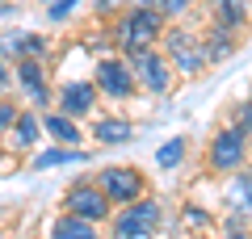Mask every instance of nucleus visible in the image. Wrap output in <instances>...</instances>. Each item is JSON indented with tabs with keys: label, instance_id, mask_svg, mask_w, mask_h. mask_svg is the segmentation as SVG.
I'll list each match as a JSON object with an SVG mask.
<instances>
[{
	"label": "nucleus",
	"instance_id": "1",
	"mask_svg": "<svg viewBox=\"0 0 252 239\" xmlns=\"http://www.w3.org/2000/svg\"><path fill=\"white\" fill-rule=\"evenodd\" d=\"M164 30H168V17H164L160 9H130L114 26V42L122 46V51L156 46V42H164Z\"/></svg>",
	"mask_w": 252,
	"mask_h": 239
},
{
	"label": "nucleus",
	"instance_id": "2",
	"mask_svg": "<svg viewBox=\"0 0 252 239\" xmlns=\"http://www.w3.org/2000/svg\"><path fill=\"white\" fill-rule=\"evenodd\" d=\"M164 55L181 76H198V71H206V63H215L206 51V38H198L193 30H181V26L164 30Z\"/></svg>",
	"mask_w": 252,
	"mask_h": 239
},
{
	"label": "nucleus",
	"instance_id": "3",
	"mask_svg": "<svg viewBox=\"0 0 252 239\" xmlns=\"http://www.w3.org/2000/svg\"><path fill=\"white\" fill-rule=\"evenodd\" d=\"M244 159H248V134L240 126H223L215 130L210 139V151H206V168L215 177H231V172L244 168Z\"/></svg>",
	"mask_w": 252,
	"mask_h": 239
},
{
	"label": "nucleus",
	"instance_id": "4",
	"mask_svg": "<svg viewBox=\"0 0 252 239\" xmlns=\"http://www.w3.org/2000/svg\"><path fill=\"white\" fill-rule=\"evenodd\" d=\"M126 63L135 67V76H139V84H143L147 92H168L172 89V63H168V55H160L156 46H135V51H126Z\"/></svg>",
	"mask_w": 252,
	"mask_h": 239
},
{
	"label": "nucleus",
	"instance_id": "5",
	"mask_svg": "<svg viewBox=\"0 0 252 239\" xmlns=\"http://www.w3.org/2000/svg\"><path fill=\"white\" fill-rule=\"evenodd\" d=\"M63 210L67 214H80V218L89 222H105L109 210H114V202L105 197V189L97 185V180H76V185H67V193H63Z\"/></svg>",
	"mask_w": 252,
	"mask_h": 239
},
{
	"label": "nucleus",
	"instance_id": "6",
	"mask_svg": "<svg viewBox=\"0 0 252 239\" xmlns=\"http://www.w3.org/2000/svg\"><path fill=\"white\" fill-rule=\"evenodd\" d=\"M93 80H97V89L105 92V97H114V101H126L135 92V84H139L135 67L126 59H114V55H105V59L93 63Z\"/></svg>",
	"mask_w": 252,
	"mask_h": 239
},
{
	"label": "nucleus",
	"instance_id": "7",
	"mask_svg": "<svg viewBox=\"0 0 252 239\" xmlns=\"http://www.w3.org/2000/svg\"><path fill=\"white\" fill-rule=\"evenodd\" d=\"M97 185L105 189V197L114 206H130V202H143V172L126 168V164H114V168H101L97 172Z\"/></svg>",
	"mask_w": 252,
	"mask_h": 239
},
{
	"label": "nucleus",
	"instance_id": "8",
	"mask_svg": "<svg viewBox=\"0 0 252 239\" xmlns=\"http://www.w3.org/2000/svg\"><path fill=\"white\" fill-rule=\"evenodd\" d=\"M156 222H160V206L156 202H147V197L143 202H130L114 218V239H147Z\"/></svg>",
	"mask_w": 252,
	"mask_h": 239
},
{
	"label": "nucleus",
	"instance_id": "9",
	"mask_svg": "<svg viewBox=\"0 0 252 239\" xmlns=\"http://www.w3.org/2000/svg\"><path fill=\"white\" fill-rule=\"evenodd\" d=\"M97 80H67L59 89V109L63 114H72V118H89L93 105H97Z\"/></svg>",
	"mask_w": 252,
	"mask_h": 239
},
{
	"label": "nucleus",
	"instance_id": "10",
	"mask_svg": "<svg viewBox=\"0 0 252 239\" xmlns=\"http://www.w3.org/2000/svg\"><path fill=\"white\" fill-rule=\"evenodd\" d=\"M93 139L101 147H122V143L135 139V126H130V118H97L93 122Z\"/></svg>",
	"mask_w": 252,
	"mask_h": 239
},
{
	"label": "nucleus",
	"instance_id": "11",
	"mask_svg": "<svg viewBox=\"0 0 252 239\" xmlns=\"http://www.w3.org/2000/svg\"><path fill=\"white\" fill-rule=\"evenodd\" d=\"M13 139H9V147L13 151H30L38 139H46V130H42V118H34V109H21V118L13 122Z\"/></svg>",
	"mask_w": 252,
	"mask_h": 239
},
{
	"label": "nucleus",
	"instance_id": "12",
	"mask_svg": "<svg viewBox=\"0 0 252 239\" xmlns=\"http://www.w3.org/2000/svg\"><path fill=\"white\" fill-rule=\"evenodd\" d=\"M42 130H46V139L63 143V147H80V126H76L72 114H63V109H55V114L42 118Z\"/></svg>",
	"mask_w": 252,
	"mask_h": 239
},
{
	"label": "nucleus",
	"instance_id": "13",
	"mask_svg": "<svg viewBox=\"0 0 252 239\" xmlns=\"http://www.w3.org/2000/svg\"><path fill=\"white\" fill-rule=\"evenodd\" d=\"M51 239H97V222L63 210V218H55V227H51Z\"/></svg>",
	"mask_w": 252,
	"mask_h": 239
},
{
	"label": "nucleus",
	"instance_id": "14",
	"mask_svg": "<svg viewBox=\"0 0 252 239\" xmlns=\"http://www.w3.org/2000/svg\"><path fill=\"white\" fill-rule=\"evenodd\" d=\"M252 17L248 0H215V21L219 26H231V30H244Z\"/></svg>",
	"mask_w": 252,
	"mask_h": 239
},
{
	"label": "nucleus",
	"instance_id": "15",
	"mask_svg": "<svg viewBox=\"0 0 252 239\" xmlns=\"http://www.w3.org/2000/svg\"><path fill=\"white\" fill-rule=\"evenodd\" d=\"M84 151L80 147H63V143H55L51 151H38L34 155V168H63V164H80Z\"/></svg>",
	"mask_w": 252,
	"mask_h": 239
},
{
	"label": "nucleus",
	"instance_id": "16",
	"mask_svg": "<svg viewBox=\"0 0 252 239\" xmlns=\"http://www.w3.org/2000/svg\"><path fill=\"white\" fill-rule=\"evenodd\" d=\"M235 34H240V30L219 26V21H215V30L206 34V51H210V59H223V55H231V51H235Z\"/></svg>",
	"mask_w": 252,
	"mask_h": 239
},
{
	"label": "nucleus",
	"instance_id": "17",
	"mask_svg": "<svg viewBox=\"0 0 252 239\" xmlns=\"http://www.w3.org/2000/svg\"><path fill=\"white\" fill-rule=\"evenodd\" d=\"M4 51H9V55H21V59H30V55L42 59L46 42H42L38 34H9V38H4Z\"/></svg>",
	"mask_w": 252,
	"mask_h": 239
},
{
	"label": "nucleus",
	"instance_id": "18",
	"mask_svg": "<svg viewBox=\"0 0 252 239\" xmlns=\"http://www.w3.org/2000/svg\"><path fill=\"white\" fill-rule=\"evenodd\" d=\"M17 80H21V89H38V84H46V71H42V59H34V55H30V59H21L17 63Z\"/></svg>",
	"mask_w": 252,
	"mask_h": 239
},
{
	"label": "nucleus",
	"instance_id": "19",
	"mask_svg": "<svg viewBox=\"0 0 252 239\" xmlns=\"http://www.w3.org/2000/svg\"><path fill=\"white\" fill-rule=\"evenodd\" d=\"M181 159H185V139H181V134H177V139H168L160 151H156V164H160V168H177Z\"/></svg>",
	"mask_w": 252,
	"mask_h": 239
},
{
	"label": "nucleus",
	"instance_id": "20",
	"mask_svg": "<svg viewBox=\"0 0 252 239\" xmlns=\"http://www.w3.org/2000/svg\"><path fill=\"white\" fill-rule=\"evenodd\" d=\"M235 193L244 210H252V172H235Z\"/></svg>",
	"mask_w": 252,
	"mask_h": 239
},
{
	"label": "nucleus",
	"instance_id": "21",
	"mask_svg": "<svg viewBox=\"0 0 252 239\" xmlns=\"http://www.w3.org/2000/svg\"><path fill=\"white\" fill-rule=\"evenodd\" d=\"M193 9V0H160V13L168 21H177V17H185V13Z\"/></svg>",
	"mask_w": 252,
	"mask_h": 239
},
{
	"label": "nucleus",
	"instance_id": "22",
	"mask_svg": "<svg viewBox=\"0 0 252 239\" xmlns=\"http://www.w3.org/2000/svg\"><path fill=\"white\" fill-rule=\"evenodd\" d=\"M17 118H21V109H17V105H9V101H0V134H9Z\"/></svg>",
	"mask_w": 252,
	"mask_h": 239
},
{
	"label": "nucleus",
	"instance_id": "23",
	"mask_svg": "<svg viewBox=\"0 0 252 239\" xmlns=\"http://www.w3.org/2000/svg\"><path fill=\"white\" fill-rule=\"evenodd\" d=\"M72 9H76V0H55V4H46V17H51V21H63Z\"/></svg>",
	"mask_w": 252,
	"mask_h": 239
},
{
	"label": "nucleus",
	"instance_id": "24",
	"mask_svg": "<svg viewBox=\"0 0 252 239\" xmlns=\"http://www.w3.org/2000/svg\"><path fill=\"white\" fill-rule=\"evenodd\" d=\"M235 126H240V130H244V134H248V139H252V97L244 101V109H240V114H235Z\"/></svg>",
	"mask_w": 252,
	"mask_h": 239
},
{
	"label": "nucleus",
	"instance_id": "25",
	"mask_svg": "<svg viewBox=\"0 0 252 239\" xmlns=\"http://www.w3.org/2000/svg\"><path fill=\"white\" fill-rule=\"evenodd\" d=\"M185 222H193V227H210V214L198 210V206H185Z\"/></svg>",
	"mask_w": 252,
	"mask_h": 239
},
{
	"label": "nucleus",
	"instance_id": "26",
	"mask_svg": "<svg viewBox=\"0 0 252 239\" xmlns=\"http://www.w3.org/2000/svg\"><path fill=\"white\" fill-rule=\"evenodd\" d=\"M30 101H34L30 109H42L46 101H51V92H46V84H38V89H30Z\"/></svg>",
	"mask_w": 252,
	"mask_h": 239
},
{
	"label": "nucleus",
	"instance_id": "27",
	"mask_svg": "<svg viewBox=\"0 0 252 239\" xmlns=\"http://www.w3.org/2000/svg\"><path fill=\"white\" fill-rule=\"evenodd\" d=\"M130 9H160V0H130Z\"/></svg>",
	"mask_w": 252,
	"mask_h": 239
},
{
	"label": "nucleus",
	"instance_id": "28",
	"mask_svg": "<svg viewBox=\"0 0 252 239\" xmlns=\"http://www.w3.org/2000/svg\"><path fill=\"white\" fill-rule=\"evenodd\" d=\"M227 239H252V235H248L244 227H227Z\"/></svg>",
	"mask_w": 252,
	"mask_h": 239
},
{
	"label": "nucleus",
	"instance_id": "29",
	"mask_svg": "<svg viewBox=\"0 0 252 239\" xmlns=\"http://www.w3.org/2000/svg\"><path fill=\"white\" fill-rule=\"evenodd\" d=\"M0 84H9V71H4V63H0Z\"/></svg>",
	"mask_w": 252,
	"mask_h": 239
},
{
	"label": "nucleus",
	"instance_id": "30",
	"mask_svg": "<svg viewBox=\"0 0 252 239\" xmlns=\"http://www.w3.org/2000/svg\"><path fill=\"white\" fill-rule=\"evenodd\" d=\"M42 4H46V0H42Z\"/></svg>",
	"mask_w": 252,
	"mask_h": 239
}]
</instances>
